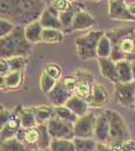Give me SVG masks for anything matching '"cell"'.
I'll return each mask as SVG.
<instances>
[{
    "instance_id": "cell-1",
    "label": "cell",
    "mask_w": 135,
    "mask_h": 151,
    "mask_svg": "<svg viewBox=\"0 0 135 151\" xmlns=\"http://www.w3.org/2000/svg\"><path fill=\"white\" fill-rule=\"evenodd\" d=\"M105 35L112 43L110 58L115 63L122 60L135 62V28H115L106 31Z\"/></svg>"
},
{
    "instance_id": "cell-2",
    "label": "cell",
    "mask_w": 135,
    "mask_h": 151,
    "mask_svg": "<svg viewBox=\"0 0 135 151\" xmlns=\"http://www.w3.org/2000/svg\"><path fill=\"white\" fill-rule=\"evenodd\" d=\"M31 43L25 38L24 26L16 25L14 30L5 37L0 38V58L28 57L30 53Z\"/></svg>"
},
{
    "instance_id": "cell-3",
    "label": "cell",
    "mask_w": 135,
    "mask_h": 151,
    "mask_svg": "<svg viewBox=\"0 0 135 151\" xmlns=\"http://www.w3.org/2000/svg\"><path fill=\"white\" fill-rule=\"evenodd\" d=\"M43 0H0V16L21 17L27 19L30 16L41 14Z\"/></svg>"
},
{
    "instance_id": "cell-4",
    "label": "cell",
    "mask_w": 135,
    "mask_h": 151,
    "mask_svg": "<svg viewBox=\"0 0 135 151\" xmlns=\"http://www.w3.org/2000/svg\"><path fill=\"white\" fill-rule=\"evenodd\" d=\"M105 35L104 31L92 30L76 40L77 55L82 60H89L97 58V45L100 38Z\"/></svg>"
},
{
    "instance_id": "cell-5",
    "label": "cell",
    "mask_w": 135,
    "mask_h": 151,
    "mask_svg": "<svg viewBox=\"0 0 135 151\" xmlns=\"http://www.w3.org/2000/svg\"><path fill=\"white\" fill-rule=\"evenodd\" d=\"M110 122V141L130 139L127 124L121 115L116 111L108 110ZM109 141V142H110Z\"/></svg>"
},
{
    "instance_id": "cell-6",
    "label": "cell",
    "mask_w": 135,
    "mask_h": 151,
    "mask_svg": "<svg viewBox=\"0 0 135 151\" xmlns=\"http://www.w3.org/2000/svg\"><path fill=\"white\" fill-rule=\"evenodd\" d=\"M48 130L51 138L56 139H73L75 137L74 134V124L64 121L56 116L53 117L48 123Z\"/></svg>"
},
{
    "instance_id": "cell-7",
    "label": "cell",
    "mask_w": 135,
    "mask_h": 151,
    "mask_svg": "<svg viewBox=\"0 0 135 151\" xmlns=\"http://www.w3.org/2000/svg\"><path fill=\"white\" fill-rule=\"evenodd\" d=\"M74 76L78 79V84L74 95L86 100L89 103L94 86V77L91 73L83 70H77Z\"/></svg>"
},
{
    "instance_id": "cell-8",
    "label": "cell",
    "mask_w": 135,
    "mask_h": 151,
    "mask_svg": "<svg viewBox=\"0 0 135 151\" xmlns=\"http://www.w3.org/2000/svg\"><path fill=\"white\" fill-rule=\"evenodd\" d=\"M115 96L117 102L125 107L131 108L135 105V81L115 84Z\"/></svg>"
},
{
    "instance_id": "cell-9",
    "label": "cell",
    "mask_w": 135,
    "mask_h": 151,
    "mask_svg": "<svg viewBox=\"0 0 135 151\" xmlns=\"http://www.w3.org/2000/svg\"><path fill=\"white\" fill-rule=\"evenodd\" d=\"M96 119L97 117L93 113H87L84 116L79 117L76 123L74 124L75 137L94 138Z\"/></svg>"
},
{
    "instance_id": "cell-10",
    "label": "cell",
    "mask_w": 135,
    "mask_h": 151,
    "mask_svg": "<svg viewBox=\"0 0 135 151\" xmlns=\"http://www.w3.org/2000/svg\"><path fill=\"white\" fill-rule=\"evenodd\" d=\"M108 15L111 19L120 21H135V16L130 13L125 0H109Z\"/></svg>"
},
{
    "instance_id": "cell-11",
    "label": "cell",
    "mask_w": 135,
    "mask_h": 151,
    "mask_svg": "<svg viewBox=\"0 0 135 151\" xmlns=\"http://www.w3.org/2000/svg\"><path fill=\"white\" fill-rule=\"evenodd\" d=\"M94 139L97 142L109 143L110 141V122L108 111L97 116L94 130Z\"/></svg>"
},
{
    "instance_id": "cell-12",
    "label": "cell",
    "mask_w": 135,
    "mask_h": 151,
    "mask_svg": "<svg viewBox=\"0 0 135 151\" xmlns=\"http://www.w3.org/2000/svg\"><path fill=\"white\" fill-rule=\"evenodd\" d=\"M96 24V20L92 15L84 10L83 8L79 7L75 14V17L73 19V22L70 26V31H80L86 30L93 27Z\"/></svg>"
},
{
    "instance_id": "cell-13",
    "label": "cell",
    "mask_w": 135,
    "mask_h": 151,
    "mask_svg": "<svg viewBox=\"0 0 135 151\" xmlns=\"http://www.w3.org/2000/svg\"><path fill=\"white\" fill-rule=\"evenodd\" d=\"M98 64L100 67V72L103 78L107 79L108 81L116 84L119 82L118 74H117L116 63L111 58H97Z\"/></svg>"
},
{
    "instance_id": "cell-14",
    "label": "cell",
    "mask_w": 135,
    "mask_h": 151,
    "mask_svg": "<svg viewBox=\"0 0 135 151\" xmlns=\"http://www.w3.org/2000/svg\"><path fill=\"white\" fill-rule=\"evenodd\" d=\"M38 20L43 28H63V25L58 18V12L56 11L51 5L43 9L38 17Z\"/></svg>"
},
{
    "instance_id": "cell-15",
    "label": "cell",
    "mask_w": 135,
    "mask_h": 151,
    "mask_svg": "<svg viewBox=\"0 0 135 151\" xmlns=\"http://www.w3.org/2000/svg\"><path fill=\"white\" fill-rule=\"evenodd\" d=\"M74 94L70 93L65 86L63 85V83L61 80H58L56 82L55 88L48 94V97L51 102V104L53 106H62L65 105L68 102V100L73 96Z\"/></svg>"
},
{
    "instance_id": "cell-16",
    "label": "cell",
    "mask_w": 135,
    "mask_h": 151,
    "mask_svg": "<svg viewBox=\"0 0 135 151\" xmlns=\"http://www.w3.org/2000/svg\"><path fill=\"white\" fill-rule=\"evenodd\" d=\"M16 137L26 147H35L36 149V145H38V142L40 140V128H38V125L29 128L21 127L19 129Z\"/></svg>"
},
{
    "instance_id": "cell-17",
    "label": "cell",
    "mask_w": 135,
    "mask_h": 151,
    "mask_svg": "<svg viewBox=\"0 0 135 151\" xmlns=\"http://www.w3.org/2000/svg\"><path fill=\"white\" fill-rule=\"evenodd\" d=\"M109 102V94L106 87L100 84H94L92 96L89 101V106L94 108H101Z\"/></svg>"
},
{
    "instance_id": "cell-18",
    "label": "cell",
    "mask_w": 135,
    "mask_h": 151,
    "mask_svg": "<svg viewBox=\"0 0 135 151\" xmlns=\"http://www.w3.org/2000/svg\"><path fill=\"white\" fill-rule=\"evenodd\" d=\"M21 127L22 126H21L20 119L15 112H13L5 127L2 129V131H0V142L9 139V138L15 137Z\"/></svg>"
},
{
    "instance_id": "cell-19",
    "label": "cell",
    "mask_w": 135,
    "mask_h": 151,
    "mask_svg": "<svg viewBox=\"0 0 135 151\" xmlns=\"http://www.w3.org/2000/svg\"><path fill=\"white\" fill-rule=\"evenodd\" d=\"M43 26L38 19L29 22L24 26V35L29 42L32 43H40L41 42V31Z\"/></svg>"
},
{
    "instance_id": "cell-20",
    "label": "cell",
    "mask_w": 135,
    "mask_h": 151,
    "mask_svg": "<svg viewBox=\"0 0 135 151\" xmlns=\"http://www.w3.org/2000/svg\"><path fill=\"white\" fill-rule=\"evenodd\" d=\"M14 112H15L17 116L19 117V119H20L21 126L23 128L34 127V126L38 125L32 107L31 108H23L21 106H17L16 110Z\"/></svg>"
},
{
    "instance_id": "cell-21",
    "label": "cell",
    "mask_w": 135,
    "mask_h": 151,
    "mask_svg": "<svg viewBox=\"0 0 135 151\" xmlns=\"http://www.w3.org/2000/svg\"><path fill=\"white\" fill-rule=\"evenodd\" d=\"M23 70H11L5 76V84L7 91H17L23 85Z\"/></svg>"
},
{
    "instance_id": "cell-22",
    "label": "cell",
    "mask_w": 135,
    "mask_h": 151,
    "mask_svg": "<svg viewBox=\"0 0 135 151\" xmlns=\"http://www.w3.org/2000/svg\"><path fill=\"white\" fill-rule=\"evenodd\" d=\"M65 105L79 117L84 116L85 114L88 113L89 103H88L86 100L80 98V97L76 96V95H73Z\"/></svg>"
},
{
    "instance_id": "cell-23",
    "label": "cell",
    "mask_w": 135,
    "mask_h": 151,
    "mask_svg": "<svg viewBox=\"0 0 135 151\" xmlns=\"http://www.w3.org/2000/svg\"><path fill=\"white\" fill-rule=\"evenodd\" d=\"M36 122L38 124H46L53 117H55V106L41 105L32 107Z\"/></svg>"
},
{
    "instance_id": "cell-24",
    "label": "cell",
    "mask_w": 135,
    "mask_h": 151,
    "mask_svg": "<svg viewBox=\"0 0 135 151\" xmlns=\"http://www.w3.org/2000/svg\"><path fill=\"white\" fill-rule=\"evenodd\" d=\"M116 69L118 74L119 82L127 83L133 81V74H132L131 62L127 60H122L116 62Z\"/></svg>"
},
{
    "instance_id": "cell-25",
    "label": "cell",
    "mask_w": 135,
    "mask_h": 151,
    "mask_svg": "<svg viewBox=\"0 0 135 151\" xmlns=\"http://www.w3.org/2000/svg\"><path fill=\"white\" fill-rule=\"evenodd\" d=\"M64 40V32L58 28H43L41 31V42L45 43H60Z\"/></svg>"
},
{
    "instance_id": "cell-26",
    "label": "cell",
    "mask_w": 135,
    "mask_h": 151,
    "mask_svg": "<svg viewBox=\"0 0 135 151\" xmlns=\"http://www.w3.org/2000/svg\"><path fill=\"white\" fill-rule=\"evenodd\" d=\"M53 151H76L73 139H56L51 138L50 149Z\"/></svg>"
},
{
    "instance_id": "cell-27",
    "label": "cell",
    "mask_w": 135,
    "mask_h": 151,
    "mask_svg": "<svg viewBox=\"0 0 135 151\" xmlns=\"http://www.w3.org/2000/svg\"><path fill=\"white\" fill-rule=\"evenodd\" d=\"M55 116L62 119L64 121H67V122H70L73 124H75L76 121L79 118V116L76 115V114L74 113L70 108H68L66 105L55 106Z\"/></svg>"
},
{
    "instance_id": "cell-28",
    "label": "cell",
    "mask_w": 135,
    "mask_h": 151,
    "mask_svg": "<svg viewBox=\"0 0 135 151\" xmlns=\"http://www.w3.org/2000/svg\"><path fill=\"white\" fill-rule=\"evenodd\" d=\"M73 141L76 147V151H93L96 150V147H97V141L94 138L74 137Z\"/></svg>"
},
{
    "instance_id": "cell-29",
    "label": "cell",
    "mask_w": 135,
    "mask_h": 151,
    "mask_svg": "<svg viewBox=\"0 0 135 151\" xmlns=\"http://www.w3.org/2000/svg\"><path fill=\"white\" fill-rule=\"evenodd\" d=\"M40 128V140L36 145L38 150H48L50 149V144L51 141V137L48 133V125L46 124H38Z\"/></svg>"
},
{
    "instance_id": "cell-30",
    "label": "cell",
    "mask_w": 135,
    "mask_h": 151,
    "mask_svg": "<svg viewBox=\"0 0 135 151\" xmlns=\"http://www.w3.org/2000/svg\"><path fill=\"white\" fill-rule=\"evenodd\" d=\"M0 149L5 151H23L27 150V147L15 136L0 142Z\"/></svg>"
},
{
    "instance_id": "cell-31",
    "label": "cell",
    "mask_w": 135,
    "mask_h": 151,
    "mask_svg": "<svg viewBox=\"0 0 135 151\" xmlns=\"http://www.w3.org/2000/svg\"><path fill=\"white\" fill-rule=\"evenodd\" d=\"M112 52V43L106 35L100 38L97 45V58H109Z\"/></svg>"
},
{
    "instance_id": "cell-32",
    "label": "cell",
    "mask_w": 135,
    "mask_h": 151,
    "mask_svg": "<svg viewBox=\"0 0 135 151\" xmlns=\"http://www.w3.org/2000/svg\"><path fill=\"white\" fill-rule=\"evenodd\" d=\"M78 9H79V5L73 4V6L71 7L70 9L58 13V18H60V21H61V23H62L64 28H67V29L70 28L71 24L73 22V19L75 17V14Z\"/></svg>"
},
{
    "instance_id": "cell-33",
    "label": "cell",
    "mask_w": 135,
    "mask_h": 151,
    "mask_svg": "<svg viewBox=\"0 0 135 151\" xmlns=\"http://www.w3.org/2000/svg\"><path fill=\"white\" fill-rule=\"evenodd\" d=\"M56 80L53 79V77H51L50 75H48L45 72H43V74L40 76V90L43 94L48 95L51 90L55 88L56 84Z\"/></svg>"
},
{
    "instance_id": "cell-34",
    "label": "cell",
    "mask_w": 135,
    "mask_h": 151,
    "mask_svg": "<svg viewBox=\"0 0 135 151\" xmlns=\"http://www.w3.org/2000/svg\"><path fill=\"white\" fill-rule=\"evenodd\" d=\"M7 62L10 67V70H24L27 64L26 57H21V55L8 58Z\"/></svg>"
},
{
    "instance_id": "cell-35",
    "label": "cell",
    "mask_w": 135,
    "mask_h": 151,
    "mask_svg": "<svg viewBox=\"0 0 135 151\" xmlns=\"http://www.w3.org/2000/svg\"><path fill=\"white\" fill-rule=\"evenodd\" d=\"M15 24L11 20H8L6 18L0 17V38L5 37L8 35H10L15 28Z\"/></svg>"
},
{
    "instance_id": "cell-36",
    "label": "cell",
    "mask_w": 135,
    "mask_h": 151,
    "mask_svg": "<svg viewBox=\"0 0 135 151\" xmlns=\"http://www.w3.org/2000/svg\"><path fill=\"white\" fill-rule=\"evenodd\" d=\"M43 72H45L48 75H50L51 77H53V79H56V81L62 79V69L58 65L56 64H48L45 67Z\"/></svg>"
},
{
    "instance_id": "cell-37",
    "label": "cell",
    "mask_w": 135,
    "mask_h": 151,
    "mask_svg": "<svg viewBox=\"0 0 135 151\" xmlns=\"http://www.w3.org/2000/svg\"><path fill=\"white\" fill-rule=\"evenodd\" d=\"M50 5L55 9L56 11H58V13L64 12L68 9H70L73 6V2L69 1V0H53L51 2Z\"/></svg>"
},
{
    "instance_id": "cell-38",
    "label": "cell",
    "mask_w": 135,
    "mask_h": 151,
    "mask_svg": "<svg viewBox=\"0 0 135 151\" xmlns=\"http://www.w3.org/2000/svg\"><path fill=\"white\" fill-rule=\"evenodd\" d=\"M61 81H62L63 85L70 93H72V94L75 93L76 87H77V84H78V79L75 76H70V77L63 78V79H61Z\"/></svg>"
},
{
    "instance_id": "cell-39",
    "label": "cell",
    "mask_w": 135,
    "mask_h": 151,
    "mask_svg": "<svg viewBox=\"0 0 135 151\" xmlns=\"http://www.w3.org/2000/svg\"><path fill=\"white\" fill-rule=\"evenodd\" d=\"M12 113L13 112H11L10 110H6V109H3V110L0 111V131H2V129L5 127L7 122L10 119Z\"/></svg>"
},
{
    "instance_id": "cell-40",
    "label": "cell",
    "mask_w": 135,
    "mask_h": 151,
    "mask_svg": "<svg viewBox=\"0 0 135 151\" xmlns=\"http://www.w3.org/2000/svg\"><path fill=\"white\" fill-rule=\"evenodd\" d=\"M10 72H11L10 67H9L8 62H7V58H0V75L5 77V76Z\"/></svg>"
},
{
    "instance_id": "cell-41",
    "label": "cell",
    "mask_w": 135,
    "mask_h": 151,
    "mask_svg": "<svg viewBox=\"0 0 135 151\" xmlns=\"http://www.w3.org/2000/svg\"><path fill=\"white\" fill-rule=\"evenodd\" d=\"M122 151H135V141L130 139L124 140L123 142V150Z\"/></svg>"
},
{
    "instance_id": "cell-42",
    "label": "cell",
    "mask_w": 135,
    "mask_h": 151,
    "mask_svg": "<svg viewBox=\"0 0 135 151\" xmlns=\"http://www.w3.org/2000/svg\"><path fill=\"white\" fill-rule=\"evenodd\" d=\"M0 91H7L5 84V77L0 75Z\"/></svg>"
},
{
    "instance_id": "cell-43",
    "label": "cell",
    "mask_w": 135,
    "mask_h": 151,
    "mask_svg": "<svg viewBox=\"0 0 135 151\" xmlns=\"http://www.w3.org/2000/svg\"><path fill=\"white\" fill-rule=\"evenodd\" d=\"M128 9H129L130 13H131L132 15L135 16V2H133V3H131V4H129V5H128Z\"/></svg>"
},
{
    "instance_id": "cell-44",
    "label": "cell",
    "mask_w": 135,
    "mask_h": 151,
    "mask_svg": "<svg viewBox=\"0 0 135 151\" xmlns=\"http://www.w3.org/2000/svg\"><path fill=\"white\" fill-rule=\"evenodd\" d=\"M131 65H132V74H133V81H135V62H132Z\"/></svg>"
},
{
    "instance_id": "cell-45",
    "label": "cell",
    "mask_w": 135,
    "mask_h": 151,
    "mask_svg": "<svg viewBox=\"0 0 135 151\" xmlns=\"http://www.w3.org/2000/svg\"><path fill=\"white\" fill-rule=\"evenodd\" d=\"M3 109H4L3 105H1V104H0V111H1V110H3Z\"/></svg>"
},
{
    "instance_id": "cell-46",
    "label": "cell",
    "mask_w": 135,
    "mask_h": 151,
    "mask_svg": "<svg viewBox=\"0 0 135 151\" xmlns=\"http://www.w3.org/2000/svg\"><path fill=\"white\" fill-rule=\"evenodd\" d=\"M89 1H92V2H99L100 0H89Z\"/></svg>"
},
{
    "instance_id": "cell-47",
    "label": "cell",
    "mask_w": 135,
    "mask_h": 151,
    "mask_svg": "<svg viewBox=\"0 0 135 151\" xmlns=\"http://www.w3.org/2000/svg\"><path fill=\"white\" fill-rule=\"evenodd\" d=\"M69 1H71V2H74V1H75V0H69Z\"/></svg>"
},
{
    "instance_id": "cell-48",
    "label": "cell",
    "mask_w": 135,
    "mask_h": 151,
    "mask_svg": "<svg viewBox=\"0 0 135 151\" xmlns=\"http://www.w3.org/2000/svg\"><path fill=\"white\" fill-rule=\"evenodd\" d=\"M134 109H135V105H134Z\"/></svg>"
}]
</instances>
